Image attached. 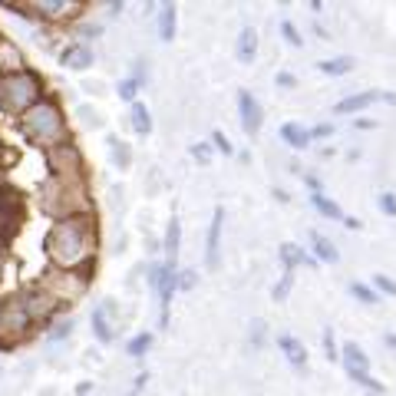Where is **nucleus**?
<instances>
[{
	"label": "nucleus",
	"instance_id": "f257e3e1",
	"mask_svg": "<svg viewBox=\"0 0 396 396\" xmlns=\"http://www.w3.org/2000/svg\"><path fill=\"white\" fill-rule=\"evenodd\" d=\"M43 255L60 271L92 268V258H96V218L92 215H73V218L53 221L43 238Z\"/></svg>",
	"mask_w": 396,
	"mask_h": 396
},
{
	"label": "nucleus",
	"instance_id": "f03ea898",
	"mask_svg": "<svg viewBox=\"0 0 396 396\" xmlns=\"http://www.w3.org/2000/svg\"><path fill=\"white\" fill-rule=\"evenodd\" d=\"M17 129H20V136L27 139L30 146L43 149V152L70 139L66 136V116H63L57 96H43L37 106L27 109V112L17 119Z\"/></svg>",
	"mask_w": 396,
	"mask_h": 396
},
{
	"label": "nucleus",
	"instance_id": "7ed1b4c3",
	"mask_svg": "<svg viewBox=\"0 0 396 396\" xmlns=\"http://www.w3.org/2000/svg\"><path fill=\"white\" fill-rule=\"evenodd\" d=\"M40 212L50 218H73V215H92L86 179H46L40 185Z\"/></svg>",
	"mask_w": 396,
	"mask_h": 396
},
{
	"label": "nucleus",
	"instance_id": "20e7f679",
	"mask_svg": "<svg viewBox=\"0 0 396 396\" xmlns=\"http://www.w3.org/2000/svg\"><path fill=\"white\" fill-rule=\"evenodd\" d=\"M43 99V79L33 70H20L10 77H0V109L7 116H23L30 106Z\"/></svg>",
	"mask_w": 396,
	"mask_h": 396
},
{
	"label": "nucleus",
	"instance_id": "39448f33",
	"mask_svg": "<svg viewBox=\"0 0 396 396\" xmlns=\"http://www.w3.org/2000/svg\"><path fill=\"white\" fill-rule=\"evenodd\" d=\"M40 288L57 297L60 307H70L73 301H79L86 288H90V268H79V271H60V268H50L43 277H40Z\"/></svg>",
	"mask_w": 396,
	"mask_h": 396
},
{
	"label": "nucleus",
	"instance_id": "423d86ee",
	"mask_svg": "<svg viewBox=\"0 0 396 396\" xmlns=\"http://www.w3.org/2000/svg\"><path fill=\"white\" fill-rule=\"evenodd\" d=\"M30 327H33V320L27 317L20 297L0 301V347H3V350L14 347V344H20L23 337L30 334Z\"/></svg>",
	"mask_w": 396,
	"mask_h": 396
},
{
	"label": "nucleus",
	"instance_id": "0eeeda50",
	"mask_svg": "<svg viewBox=\"0 0 396 396\" xmlns=\"http://www.w3.org/2000/svg\"><path fill=\"white\" fill-rule=\"evenodd\" d=\"M43 159L53 179H86L83 175V152L77 149V142H70V139L60 142V146H53V149H46Z\"/></svg>",
	"mask_w": 396,
	"mask_h": 396
},
{
	"label": "nucleus",
	"instance_id": "6e6552de",
	"mask_svg": "<svg viewBox=\"0 0 396 396\" xmlns=\"http://www.w3.org/2000/svg\"><path fill=\"white\" fill-rule=\"evenodd\" d=\"M14 10H27L23 17H37V20H66L86 10V3L77 0H30V3H10Z\"/></svg>",
	"mask_w": 396,
	"mask_h": 396
},
{
	"label": "nucleus",
	"instance_id": "1a4fd4ad",
	"mask_svg": "<svg viewBox=\"0 0 396 396\" xmlns=\"http://www.w3.org/2000/svg\"><path fill=\"white\" fill-rule=\"evenodd\" d=\"M340 360H344V366H347V377L350 380H357L360 386H366V390H373V393H383V383H377L373 377H370V360H366V353L357 347V344H344V350L337 353Z\"/></svg>",
	"mask_w": 396,
	"mask_h": 396
},
{
	"label": "nucleus",
	"instance_id": "9d476101",
	"mask_svg": "<svg viewBox=\"0 0 396 396\" xmlns=\"http://www.w3.org/2000/svg\"><path fill=\"white\" fill-rule=\"evenodd\" d=\"M17 297H20V304H23V310H27V317H30L33 324H46V320L53 317L57 310H63L60 301H57V297H50L40 284L27 288L23 294H17Z\"/></svg>",
	"mask_w": 396,
	"mask_h": 396
},
{
	"label": "nucleus",
	"instance_id": "9b49d317",
	"mask_svg": "<svg viewBox=\"0 0 396 396\" xmlns=\"http://www.w3.org/2000/svg\"><path fill=\"white\" fill-rule=\"evenodd\" d=\"M149 281H152V288L159 290V301H162V327L168 324V301H172V294L179 288V275H175V268H168V264H155L152 271H149Z\"/></svg>",
	"mask_w": 396,
	"mask_h": 396
},
{
	"label": "nucleus",
	"instance_id": "f8f14e48",
	"mask_svg": "<svg viewBox=\"0 0 396 396\" xmlns=\"http://www.w3.org/2000/svg\"><path fill=\"white\" fill-rule=\"evenodd\" d=\"M238 112H241V129L248 136H255L261 129V122H264V112H261V103L248 90H238Z\"/></svg>",
	"mask_w": 396,
	"mask_h": 396
},
{
	"label": "nucleus",
	"instance_id": "ddd939ff",
	"mask_svg": "<svg viewBox=\"0 0 396 396\" xmlns=\"http://www.w3.org/2000/svg\"><path fill=\"white\" fill-rule=\"evenodd\" d=\"M221 225H225V208L212 212V225H208V241H205V264L208 271L218 268V251H221Z\"/></svg>",
	"mask_w": 396,
	"mask_h": 396
},
{
	"label": "nucleus",
	"instance_id": "4468645a",
	"mask_svg": "<svg viewBox=\"0 0 396 396\" xmlns=\"http://www.w3.org/2000/svg\"><path fill=\"white\" fill-rule=\"evenodd\" d=\"M20 70H27L20 46L7 37H0V77H10V73H20Z\"/></svg>",
	"mask_w": 396,
	"mask_h": 396
},
{
	"label": "nucleus",
	"instance_id": "2eb2a0df",
	"mask_svg": "<svg viewBox=\"0 0 396 396\" xmlns=\"http://www.w3.org/2000/svg\"><path fill=\"white\" fill-rule=\"evenodd\" d=\"M109 314H112V301H103L99 307H92L90 324H92V334L99 344H112V324H109Z\"/></svg>",
	"mask_w": 396,
	"mask_h": 396
},
{
	"label": "nucleus",
	"instance_id": "dca6fc26",
	"mask_svg": "<svg viewBox=\"0 0 396 396\" xmlns=\"http://www.w3.org/2000/svg\"><path fill=\"white\" fill-rule=\"evenodd\" d=\"M386 92H377V90H366V92H357V96H347V99H340L334 106L337 116H347V112H360V109L373 106L377 99H383Z\"/></svg>",
	"mask_w": 396,
	"mask_h": 396
},
{
	"label": "nucleus",
	"instance_id": "f3484780",
	"mask_svg": "<svg viewBox=\"0 0 396 396\" xmlns=\"http://www.w3.org/2000/svg\"><path fill=\"white\" fill-rule=\"evenodd\" d=\"M60 63L70 66V70H90L92 66V50L86 43H70L60 53Z\"/></svg>",
	"mask_w": 396,
	"mask_h": 396
},
{
	"label": "nucleus",
	"instance_id": "a211bd4d",
	"mask_svg": "<svg viewBox=\"0 0 396 396\" xmlns=\"http://www.w3.org/2000/svg\"><path fill=\"white\" fill-rule=\"evenodd\" d=\"M277 347L284 350V357H288L294 366H304L307 364V350H304V344L301 340H294L290 334H277Z\"/></svg>",
	"mask_w": 396,
	"mask_h": 396
},
{
	"label": "nucleus",
	"instance_id": "6ab92c4d",
	"mask_svg": "<svg viewBox=\"0 0 396 396\" xmlns=\"http://www.w3.org/2000/svg\"><path fill=\"white\" fill-rule=\"evenodd\" d=\"M235 53H238V63H244V66L255 60V53H258V33L251 30V27H244L238 33V50Z\"/></svg>",
	"mask_w": 396,
	"mask_h": 396
},
{
	"label": "nucleus",
	"instance_id": "aec40b11",
	"mask_svg": "<svg viewBox=\"0 0 396 396\" xmlns=\"http://www.w3.org/2000/svg\"><path fill=\"white\" fill-rule=\"evenodd\" d=\"M179 248H182V221H179V218H172V221H168V231H166L168 268H175V261H179Z\"/></svg>",
	"mask_w": 396,
	"mask_h": 396
},
{
	"label": "nucleus",
	"instance_id": "412c9836",
	"mask_svg": "<svg viewBox=\"0 0 396 396\" xmlns=\"http://www.w3.org/2000/svg\"><path fill=\"white\" fill-rule=\"evenodd\" d=\"M353 66H357L353 57H334V60H320L317 63V70L324 73V77H347Z\"/></svg>",
	"mask_w": 396,
	"mask_h": 396
},
{
	"label": "nucleus",
	"instance_id": "4be33fe9",
	"mask_svg": "<svg viewBox=\"0 0 396 396\" xmlns=\"http://www.w3.org/2000/svg\"><path fill=\"white\" fill-rule=\"evenodd\" d=\"M281 139L294 146V149H307V142H310V132H307L304 126H297V122H284L281 126Z\"/></svg>",
	"mask_w": 396,
	"mask_h": 396
},
{
	"label": "nucleus",
	"instance_id": "5701e85b",
	"mask_svg": "<svg viewBox=\"0 0 396 396\" xmlns=\"http://www.w3.org/2000/svg\"><path fill=\"white\" fill-rule=\"evenodd\" d=\"M159 37L172 43L175 40V3H162V14H159Z\"/></svg>",
	"mask_w": 396,
	"mask_h": 396
},
{
	"label": "nucleus",
	"instance_id": "b1692460",
	"mask_svg": "<svg viewBox=\"0 0 396 396\" xmlns=\"http://www.w3.org/2000/svg\"><path fill=\"white\" fill-rule=\"evenodd\" d=\"M310 205H314V208H317L324 218H334V221H344V218H347V215L340 212V205H337V201H330V198L320 195V192H314V195H310Z\"/></svg>",
	"mask_w": 396,
	"mask_h": 396
},
{
	"label": "nucleus",
	"instance_id": "393cba45",
	"mask_svg": "<svg viewBox=\"0 0 396 396\" xmlns=\"http://www.w3.org/2000/svg\"><path fill=\"white\" fill-rule=\"evenodd\" d=\"M281 261H284V271H294V264H314V258L304 255L297 244H281Z\"/></svg>",
	"mask_w": 396,
	"mask_h": 396
},
{
	"label": "nucleus",
	"instance_id": "a878e982",
	"mask_svg": "<svg viewBox=\"0 0 396 396\" xmlns=\"http://www.w3.org/2000/svg\"><path fill=\"white\" fill-rule=\"evenodd\" d=\"M132 129H136L139 136L152 132V112L146 109V103H132Z\"/></svg>",
	"mask_w": 396,
	"mask_h": 396
},
{
	"label": "nucleus",
	"instance_id": "bb28decb",
	"mask_svg": "<svg viewBox=\"0 0 396 396\" xmlns=\"http://www.w3.org/2000/svg\"><path fill=\"white\" fill-rule=\"evenodd\" d=\"M109 155H112V162H116L119 168L132 166V152H129V146H126L122 139H116V136L109 139Z\"/></svg>",
	"mask_w": 396,
	"mask_h": 396
},
{
	"label": "nucleus",
	"instance_id": "cd10ccee",
	"mask_svg": "<svg viewBox=\"0 0 396 396\" xmlns=\"http://www.w3.org/2000/svg\"><path fill=\"white\" fill-rule=\"evenodd\" d=\"M310 241H314V251H317V258H320V261H330V264H337V261H340L337 248H334L330 241H327L324 235H317V231H314V235H310Z\"/></svg>",
	"mask_w": 396,
	"mask_h": 396
},
{
	"label": "nucleus",
	"instance_id": "c85d7f7f",
	"mask_svg": "<svg viewBox=\"0 0 396 396\" xmlns=\"http://www.w3.org/2000/svg\"><path fill=\"white\" fill-rule=\"evenodd\" d=\"M152 347V334H139L129 340V357H142V353Z\"/></svg>",
	"mask_w": 396,
	"mask_h": 396
},
{
	"label": "nucleus",
	"instance_id": "c756f323",
	"mask_svg": "<svg viewBox=\"0 0 396 396\" xmlns=\"http://www.w3.org/2000/svg\"><path fill=\"white\" fill-rule=\"evenodd\" d=\"M350 290H353V297H360L364 304H377V290L373 288H366V284H357V281H353Z\"/></svg>",
	"mask_w": 396,
	"mask_h": 396
},
{
	"label": "nucleus",
	"instance_id": "7c9ffc66",
	"mask_svg": "<svg viewBox=\"0 0 396 396\" xmlns=\"http://www.w3.org/2000/svg\"><path fill=\"white\" fill-rule=\"evenodd\" d=\"M281 33H284V40H288L290 46H301V43H304V37H301V30H297V27H294L290 20H284V23H281Z\"/></svg>",
	"mask_w": 396,
	"mask_h": 396
},
{
	"label": "nucleus",
	"instance_id": "2f4dec72",
	"mask_svg": "<svg viewBox=\"0 0 396 396\" xmlns=\"http://www.w3.org/2000/svg\"><path fill=\"white\" fill-rule=\"evenodd\" d=\"M136 92H139V83H136L132 77H129V79H122V83H119V96H122V99L136 103Z\"/></svg>",
	"mask_w": 396,
	"mask_h": 396
},
{
	"label": "nucleus",
	"instance_id": "473e14b6",
	"mask_svg": "<svg viewBox=\"0 0 396 396\" xmlns=\"http://www.w3.org/2000/svg\"><path fill=\"white\" fill-rule=\"evenodd\" d=\"M373 288L380 290V294H390V297H393V294H396V281H390L386 275H373Z\"/></svg>",
	"mask_w": 396,
	"mask_h": 396
},
{
	"label": "nucleus",
	"instance_id": "72a5a7b5",
	"mask_svg": "<svg viewBox=\"0 0 396 396\" xmlns=\"http://www.w3.org/2000/svg\"><path fill=\"white\" fill-rule=\"evenodd\" d=\"M212 142H215V149H218V152H225V155L235 152V149H231V142L225 139V132H218V129L212 132Z\"/></svg>",
	"mask_w": 396,
	"mask_h": 396
},
{
	"label": "nucleus",
	"instance_id": "f704fd0d",
	"mask_svg": "<svg viewBox=\"0 0 396 396\" xmlns=\"http://www.w3.org/2000/svg\"><path fill=\"white\" fill-rule=\"evenodd\" d=\"M192 155H195V159L201 162V166H208V162H212V149H208L205 142H198V146H192Z\"/></svg>",
	"mask_w": 396,
	"mask_h": 396
},
{
	"label": "nucleus",
	"instance_id": "c9c22d12",
	"mask_svg": "<svg viewBox=\"0 0 396 396\" xmlns=\"http://www.w3.org/2000/svg\"><path fill=\"white\" fill-rule=\"evenodd\" d=\"M380 212L383 215H390V218H396V195H380Z\"/></svg>",
	"mask_w": 396,
	"mask_h": 396
},
{
	"label": "nucleus",
	"instance_id": "e433bc0d",
	"mask_svg": "<svg viewBox=\"0 0 396 396\" xmlns=\"http://www.w3.org/2000/svg\"><path fill=\"white\" fill-rule=\"evenodd\" d=\"M324 350H327L330 360H340V357H337V344H334V330H330V327L324 330Z\"/></svg>",
	"mask_w": 396,
	"mask_h": 396
},
{
	"label": "nucleus",
	"instance_id": "4c0bfd02",
	"mask_svg": "<svg viewBox=\"0 0 396 396\" xmlns=\"http://www.w3.org/2000/svg\"><path fill=\"white\" fill-rule=\"evenodd\" d=\"M290 275H294V271H284V281H281V284H277V288H275V297H277V301H281V297H288L290 281H294V277H290Z\"/></svg>",
	"mask_w": 396,
	"mask_h": 396
},
{
	"label": "nucleus",
	"instance_id": "58836bf2",
	"mask_svg": "<svg viewBox=\"0 0 396 396\" xmlns=\"http://www.w3.org/2000/svg\"><path fill=\"white\" fill-rule=\"evenodd\" d=\"M70 327H73L70 320H66V324H57V327H53V334H50V337H53V340H60L63 334H70Z\"/></svg>",
	"mask_w": 396,
	"mask_h": 396
},
{
	"label": "nucleus",
	"instance_id": "ea45409f",
	"mask_svg": "<svg viewBox=\"0 0 396 396\" xmlns=\"http://www.w3.org/2000/svg\"><path fill=\"white\" fill-rule=\"evenodd\" d=\"M182 281H179V288H192V284H195V271H182Z\"/></svg>",
	"mask_w": 396,
	"mask_h": 396
},
{
	"label": "nucleus",
	"instance_id": "a19ab883",
	"mask_svg": "<svg viewBox=\"0 0 396 396\" xmlns=\"http://www.w3.org/2000/svg\"><path fill=\"white\" fill-rule=\"evenodd\" d=\"M277 86L290 90V86H294V77H290V73H277Z\"/></svg>",
	"mask_w": 396,
	"mask_h": 396
},
{
	"label": "nucleus",
	"instance_id": "79ce46f5",
	"mask_svg": "<svg viewBox=\"0 0 396 396\" xmlns=\"http://www.w3.org/2000/svg\"><path fill=\"white\" fill-rule=\"evenodd\" d=\"M330 132H334V126H327V122H320L317 129H314V136H320V139H324V136H330Z\"/></svg>",
	"mask_w": 396,
	"mask_h": 396
},
{
	"label": "nucleus",
	"instance_id": "37998d69",
	"mask_svg": "<svg viewBox=\"0 0 396 396\" xmlns=\"http://www.w3.org/2000/svg\"><path fill=\"white\" fill-rule=\"evenodd\" d=\"M386 344H390V347H396V337L390 334V337H386Z\"/></svg>",
	"mask_w": 396,
	"mask_h": 396
},
{
	"label": "nucleus",
	"instance_id": "c03bdc74",
	"mask_svg": "<svg viewBox=\"0 0 396 396\" xmlns=\"http://www.w3.org/2000/svg\"><path fill=\"white\" fill-rule=\"evenodd\" d=\"M0 377H3V366H0Z\"/></svg>",
	"mask_w": 396,
	"mask_h": 396
},
{
	"label": "nucleus",
	"instance_id": "a18cd8bd",
	"mask_svg": "<svg viewBox=\"0 0 396 396\" xmlns=\"http://www.w3.org/2000/svg\"><path fill=\"white\" fill-rule=\"evenodd\" d=\"M0 201H3V198H0Z\"/></svg>",
	"mask_w": 396,
	"mask_h": 396
}]
</instances>
